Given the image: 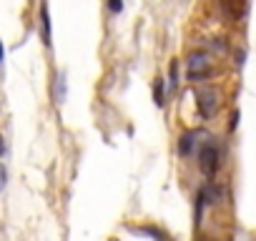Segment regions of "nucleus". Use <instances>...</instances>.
I'll list each match as a JSON object with an SVG mask.
<instances>
[{"mask_svg":"<svg viewBox=\"0 0 256 241\" xmlns=\"http://www.w3.org/2000/svg\"><path fill=\"white\" fill-rule=\"evenodd\" d=\"M198 166L206 176H214L216 168H218V148L214 144H206L201 148V156H198Z\"/></svg>","mask_w":256,"mask_h":241,"instance_id":"1","label":"nucleus"},{"mask_svg":"<svg viewBox=\"0 0 256 241\" xmlns=\"http://www.w3.org/2000/svg\"><path fill=\"white\" fill-rule=\"evenodd\" d=\"M208 68H211V60H208V56L206 53H191L188 56V76L191 78H204V76H208Z\"/></svg>","mask_w":256,"mask_h":241,"instance_id":"2","label":"nucleus"},{"mask_svg":"<svg viewBox=\"0 0 256 241\" xmlns=\"http://www.w3.org/2000/svg\"><path fill=\"white\" fill-rule=\"evenodd\" d=\"M196 98H198V110H201V116H204V118H211V116L216 113V106H218V100H216V90H211V88H201Z\"/></svg>","mask_w":256,"mask_h":241,"instance_id":"3","label":"nucleus"},{"mask_svg":"<svg viewBox=\"0 0 256 241\" xmlns=\"http://www.w3.org/2000/svg\"><path fill=\"white\" fill-rule=\"evenodd\" d=\"M198 136V131H188V134H184L181 138H178V151L184 154V156H188L191 154V148H194V138Z\"/></svg>","mask_w":256,"mask_h":241,"instance_id":"4","label":"nucleus"},{"mask_svg":"<svg viewBox=\"0 0 256 241\" xmlns=\"http://www.w3.org/2000/svg\"><path fill=\"white\" fill-rule=\"evenodd\" d=\"M40 20H43V43H46V46H50L53 40H50V18H48V6H43V8H40Z\"/></svg>","mask_w":256,"mask_h":241,"instance_id":"5","label":"nucleus"},{"mask_svg":"<svg viewBox=\"0 0 256 241\" xmlns=\"http://www.w3.org/2000/svg\"><path fill=\"white\" fill-rule=\"evenodd\" d=\"M154 100H156V106L166 103L164 100V78H156V83H154Z\"/></svg>","mask_w":256,"mask_h":241,"instance_id":"6","label":"nucleus"},{"mask_svg":"<svg viewBox=\"0 0 256 241\" xmlns=\"http://www.w3.org/2000/svg\"><path fill=\"white\" fill-rule=\"evenodd\" d=\"M56 93H58V103H63L66 100V73L58 76V90Z\"/></svg>","mask_w":256,"mask_h":241,"instance_id":"7","label":"nucleus"},{"mask_svg":"<svg viewBox=\"0 0 256 241\" xmlns=\"http://www.w3.org/2000/svg\"><path fill=\"white\" fill-rule=\"evenodd\" d=\"M178 83V63H171V86Z\"/></svg>","mask_w":256,"mask_h":241,"instance_id":"8","label":"nucleus"},{"mask_svg":"<svg viewBox=\"0 0 256 241\" xmlns=\"http://www.w3.org/2000/svg\"><path fill=\"white\" fill-rule=\"evenodd\" d=\"M108 8H110L113 13H120V10H123V3H120V0H113V3H108Z\"/></svg>","mask_w":256,"mask_h":241,"instance_id":"9","label":"nucleus"},{"mask_svg":"<svg viewBox=\"0 0 256 241\" xmlns=\"http://www.w3.org/2000/svg\"><path fill=\"white\" fill-rule=\"evenodd\" d=\"M3 186H6V168L0 166V191H3Z\"/></svg>","mask_w":256,"mask_h":241,"instance_id":"10","label":"nucleus"},{"mask_svg":"<svg viewBox=\"0 0 256 241\" xmlns=\"http://www.w3.org/2000/svg\"><path fill=\"white\" fill-rule=\"evenodd\" d=\"M0 156H6V138L0 136Z\"/></svg>","mask_w":256,"mask_h":241,"instance_id":"11","label":"nucleus"},{"mask_svg":"<svg viewBox=\"0 0 256 241\" xmlns=\"http://www.w3.org/2000/svg\"><path fill=\"white\" fill-rule=\"evenodd\" d=\"M3 56H6V50H3V43H0V63H3Z\"/></svg>","mask_w":256,"mask_h":241,"instance_id":"12","label":"nucleus"}]
</instances>
